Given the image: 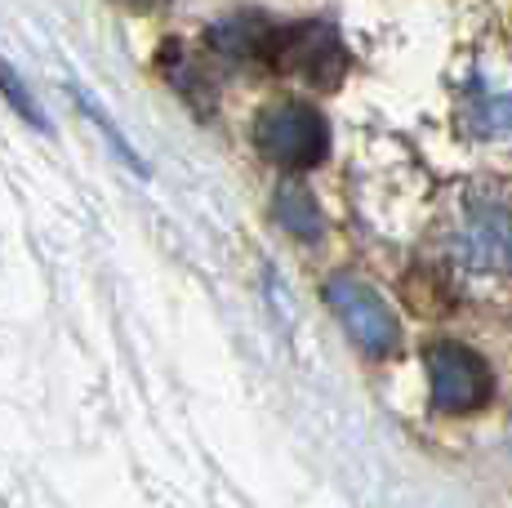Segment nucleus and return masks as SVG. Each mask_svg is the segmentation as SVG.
Wrapping results in <instances>:
<instances>
[{
  "mask_svg": "<svg viewBox=\"0 0 512 508\" xmlns=\"http://www.w3.org/2000/svg\"><path fill=\"white\" fill-rule=\"evenodd\" d=\"M125 5H139V9H152V5H161V0H125Z\"/></svg>",
  "mask_w": 512,
  "mask_h": 508,
  "instance_id": "nucleus-9",
  "label": "nucleus"
},
{
  "mask_svg": "<svg viewBox=\"0 0 512 508\" xmlns=\"http://www.w3.org/2000/svg\"><path fill=\"white\" fill-rule=\"evenodd\" d=\"M263 63L281 67V72H294L312 85H334L343 76V41L330 23H294V27H277L272 23L268 36V58Z\"/></svg>",
  "mask_w": 512,
  "mask_h": 508,
  "instance_id": "nucleus-4",
  "label": "nucleus"
},
{
  "mask_svg": "<svg viewBox=\"0 0 512 508\" xmlns=\"http://www.w3.org/2000/svg\"><path fill=\"white\" fill-rule=\"evenodd\" d=\"M450 254L468 272H512V197L481 192L459 205L450 223Z\"/></svg>",
  "mask_w": 512,
  "mask_h": 508,
  "instance_id": "nucleus-1",
  "label": "nucleus"
},
{
  "mask_svg": "<svg viewBox=\"0 0 512 508\" xmlns=\"http://www.w3.org/2000/svg\"><path fill=\"white\" fill-rule=\"evenodd\" d=\"M259 152L268 156L272 165L281 170H312V165L326 161L330 152V125L317 107L290 99V103H277L259 116Z\"/></svg>",
  "mask_w": 512,
  "mask_h": 508,
  "instance_id": "nucleus-2",
  "label": "nucleus"
},
{
  "mask_svg": "<svg viewBox=\"0 0 512 508\" xmlns=\"http://www.w3.org/2000/svg\"><path fill=\"white\" fill-rule=\"evenodd\" d=\"M326 299H330L334 317H339V326L348 330L352 344H357L361 353L383 357V353H392V348L401 344L397 312L388 308V299H383L370 281L352 277V272H339V277H330Z\"/></svg>",
  "mask_w": 512,
  "mask_h": 508,
  "instance_id": "nucleus-3",
  "label": "nucleus"
},
{
  "mask_svg": "<svg viewBox=\"0 0 512 508\" xmlns=\"http://www.w3.org/2000/svg\"><path fill=\"white\" fill-rule=\"evenodd\" d=\"M0 90H5V99L14 103V112L23 116L27 125H36V130H45V121H41V112H36V103H32V94L23 90V81H18L14 72H9L5 63H0Z\"/></svg>",
  "mask_w": 512,
  "mask_h": 508,
  "instance_id": "nucleus-8",
  "label": "nucleus"
},
{
  "mask_svg": "<svg viewBox=\"0 0 512 508\" xmlns=\"http://www.w3.org/2000/svg\"><path fill=\"white\" fill-rule=\"evenodd\" d=\"M432 406L446 415H472L490 397V370L464 344H437L428 353Z\"/></svg>",
  "mask_w": 512,
  "mask_h": 508,
  "instance_id": "nucleus-5",
  "label": "nucleus"
},
{
  "mask_svg": "<svg viewBox=\"0 0 512 508\" xmlns=\"http://www.w3.org/2000/svg\"><path fill=\"white\" fill-rule=\"evenodd\" d=\"M464 125L481 139H508L512 134V99L499 90H472L464 103Z\"/></svg>",
  "mask_w": 512,
  "mask_h": 508,
  "instance_id": "nucleus-6",
  "label": "nucleus"
},
{
  "mask_svg": "<svg viewBox=\"0 0 512 508\" xmlns=\"http://www.w3.org/2000/svg\"><path fill=\"white\" fill-rule=\"evenodd\" d=\"M277 219H281V228L294 232L299 241H312V237L321 232V210H317V201H312L303 188H294V183H285V188H281V197H277Z\"/></svg>",
  "mask_w": 512,
  "mask_h": 508,
  "instance_id": "nucleus-7",
  "label": "nucleus"
}]
</instances>
